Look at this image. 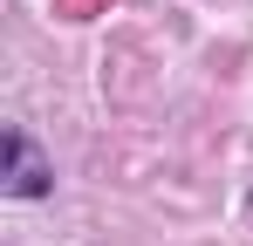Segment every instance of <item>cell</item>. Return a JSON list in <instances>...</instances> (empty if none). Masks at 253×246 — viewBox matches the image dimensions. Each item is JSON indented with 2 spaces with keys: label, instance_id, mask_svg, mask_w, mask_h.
I'll return each mask as SVG.
<instances>
[{
  "label": "cell",
  "instance_id": "1",
  "mask_svg": "<svg viewBox=\"0 0 253 246\" xmlns=\"http://www.w3.org/2000/svg\"><path fill=\"white\" fill-rule=\"evenodd\" d=\"M7 164H14V178H7V192H14V199H42V192H48V171L28 158V144H21V137H7Z\"/></svg>",
  "mask_w": 253,
  "mask_h": 246
},
{
  "label": "cell",
  "instance_id": "2",
  "mask_svg": "<svg viewBox=\"0 0 253 246\" xmlns=\"http://www.w3.org/2000/svg\"><path fill=\"white\" fill-rule=\"evenodd\" d=\"M96 7H110V0H55V14H76V21H83V14H96Z\"/></svg>",
  "mask_w": 253,
  "mask_h": 246
}]
</instances>
